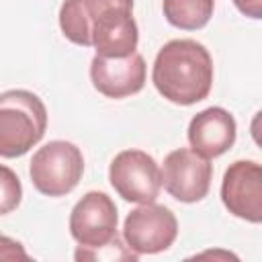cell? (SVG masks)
Returning <instances> with one entry per match:
<instances>
[{
  "mask_svg": "<svg viewBox=\"0 0 262 262\" xmlns=\"http://www.w3.org/2000/svg\"><path fill=\"white\" fill-rule=\"evenodd\" d=\"M145 59L133 51L125 57H100L90 61L92 86L106 98H125L137 94L145 86Z\"/></svg>",
  "mask_w": 262,
  "mask_h": 262,
  "instance_id": "obj_10",
  "label": "cell"
},
{
  "mask_svg": "<svg viewBox=\"0 0 262 262\" xmlns=\"http://www.w3.org/2000/svg\"><path fill=\"white\" fill-rule=\"evenodd\" d=\"M0 260H29V254L20 242L0 233Z\"/></svg>",
  "mask_w": 262,
  "mask_h": 262,
  "instance_id": "obj_16",
  "label": "cell"
},
{
  "mask_svg": "<svg viewBox=\"0 0 262 262\" xmlns=\"http://www.w3.org/2000/svg\"><path fill=\"white\" fill-rule=\"evenodd\" d=\"M111 186L129 203H154L162 188L158 162L141 149L119 151L108 166Z\"/></svg>",
  "mask_w": 262,
  "mask_h": 262,
  "instance_id": "obj_4",
  "label": "cell"
},
{
  "mask_svg": "<svg viewBox=\"0 0 262 262\" xmlns=\"http://www.w3.org/2000/svg\"><path fill=\"white\" fill-rule=\"evenodd\" d=\"M29 174L41 194L63 196L78 186L84 174L82 151L72 141L53 139L33 154Z\"/></svg>",
  "mask_w": 262,
  "mask_h": 262,
  "instance_id": "obj_3",
  "label": "cell"
},
{
  "mask_svg": "<svg viewBox=\"0 0 262 262\" xmlns=\"http://www.w3.org/2000/svg\"><path fill=\"white\" fill-rule=\"evenodd\" d=\"M235 8L250 16V18H260L262 16V0H233Z\"/></svg>",
  "mask_w": 262,
  "mask_h": 262,
  "instance_id": "obj_17",
  "label": "cell"
},
{
  "mask_svg": "<svg viewBox=\"0 0 262 262\" xmlns=\"http://www.w3.org/2000/svg\"><path fill=\"white\" fill-rule=\"evenodd\" d=\"M74 258L80 262V260H90V262H117V260H131L135 262L139 256L135 252H131L127 246L121 244V239L115 235L111 242L102 244V246H96V248H86V246H80L74 254Z\"/></svg>",
  "mask_w": 262,
  "mask_h": 262,
  "instance_id": "obj_14",
  "label": "cell"
},
{
  "mask_svg": "<svg viewBox=\"0 0 262 262\" xmlns=\"http://www.w3.org/2000/svg\"><path fill=\"white\" fill-rule=\"evenodd\" d=\"M131 6H108L92 18L90 39L96 55L125 57L137 49L139 31Z\"/></svg>",
  "mask_w": 262,
  "mask_h": 262,
  "instance_id": "obj_9",
  "label": "cell"
},
{
  "mask_svg": "<svg viewBox=\"0 0 262 262\" xmlns=\"http://www.w3.org/2000/svg\"><path fill=\"white\" fill-rule=\"evenodd\" d=\"M221 201L225 209L250 223L262 221V166L254 160L229 164L221 182Z\"/></svg>",
  "mask_w": 262,
  "mask_h": 262,
  "instance_id": "obj_8",
  "label": "cell"
},
{
  "mask_svg": "<svg viewBox=\"0 0 262 262\" xmlns=\"http://www.w3.org/2000/svg\"><path fill=\"white\" fill-rule=\"evenodd\" d=\"M162 184L180 203H199L209 194L213 164L188 147H178L164 158Z\"/></svg>",
  "mask_w": 262,
  "mask_h": 262,
  "instance_id": "obj_6",
  "label": "cell"
},
{
  "mask_svg": "<svg viewBox=\"0 0 262 262\" xmlns=\"http://www.w3.org/2000/svg\"><path fill=\"white\" fill-rule=\"evenodd\" d=\"M235 133V119L229 115V111L221 106H209L190 119L186 135L190 149L211 160L223 156L233 145Z\"/></svg>",
  "mask_w": 262,
  "mask_h": 262,
  "instance_id": "obj_11",
  "label": "cell"
},
{
  "mask_svg": "<svg viewBox=\"0 0 262 262\" xmlns=\"http://www.w3.org/2000/svg\"><path fill=\"white\" fill-rule=\"evenodd\" d=\"M23 199V186L18 176L4 164H0V215L12 213Z\"/></svg>",
  "mask_w": 262,
  "mask_h": 262,
  "instance_id": "obj_15",
  "label": "cell"
},
{
  "mask_svg": "<svg viewBox=\"0 0 262 262\" xmlns=\"http://www.w3.org/2000/svg\"><path fill=\"white\" fill-rule=\"evenodd\" d=\"M194 258H223V260H237V256H233V254H229V252H203V254H199V256H194Z\"/></svg>",
  "mask_w": 262,
  "mask_h": 262,
  "instance_id": "obj_18",
  "label": "cell"
},
{
  "mask_svg": "<svg viewBox=\"0 0 262 262\" xmlns=\"http://www.w3.org/2000/svg\"><path fill=\"white\" fill-rule=\"evenodd\" d=\"M108 6H131L133 0H63L59 8V27L66 39L74 45L90 47V25L92 18Z\"/></svg>",
  "mask_w": 262,
  "mask_h": 262,
  "instance_id": "obj_12",
  "label": "cell"
},
{
  "mask_svg": "<svg viewBox=\"0 0 262 262\" xmlns=\"http://www.w3.org/2000/svg\"><path fill=\"white\" fill-rule=\"evenodd\" d=\"M117 205L100 190L86 192L70 213V233L86 248H96L117 235Z\"/></svg>",
  "mask_w": 262,
  "mask_h": 262,
  "instance_id": "obj_7",
  "label": "cell"
},
{
  "mask_svg": "<svg viewBox=\"0 0 262 262\" xmlns=\"http://www.w3.org/2000/svg\"><path fill=\"white\" fill-rule=\"evenodd\" d=\"M178 235L176 215L156 203H141L135 207L123 223V239L131 252L141 254H160L168 250Z\"/></svg>",
  "mask_w": 262,
  "mask_h": 262,
  "instance_id": "obj_5",
  "label": "cell"
},
{
  "mask_svg": "<svg viewBox=\"0 0 262 262\" xmlns=\"http://www.w3.org/2000/svg\"><path fill=\"white\" fill-rule=\"evenodd\" d=\"M162 10L172 27L182 31H196L211 20L215 0H164Z\"/></svg>",
  "mask_w": 262,
  "mask_h": 262,
  "instance_id": "obj_13",
  "label": "cell"
},
{
  "mask_svg": "<svg viewBox=\"0 0 262 262\" xmlns=\"http://www.w3.org/2000/svg\"><path fill=\"white\" fill-rule=\"evenodd\" d=\"M47 129V108L29 90L0 94V158H20L37 145Z\"/></svg>",
  "mask_w": 262,
  "mask_h": 262,
  "instance_id": "obj_2",
  "label": "cell"
},
{
  "mask_svg": "<svg viewBox=\"0 0 262 262\" xmlns=\"http://www.w3.org/2000/svg\"><path fill=\"white\" fill-rule=\"evenodd\" d=\"M151 82L170 102L190 106L205 100L213 86V59L194 39H172L156 55Z\"/></svg>",
  "mask_w": 262,
  "mask_h": 262,
  "instance_id": "obj_1",
  "label": "cell"
}]
</instances>
